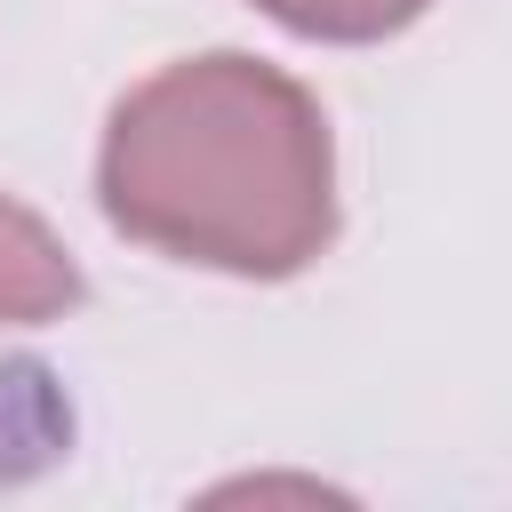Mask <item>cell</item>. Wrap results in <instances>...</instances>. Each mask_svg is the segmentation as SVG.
I'll return each mask as SVG.
<instances>
[{"instance_id":"cell-2","label":"cell","mask_w":512,"mask_h":512,"mask_svg":"<svg viewBox=\"0 0 512 512\" xmlns=\"http://www.w3.org/2000/svg\"><path fill=\"white\" fill-rule=\"evenodd\" d=\"M72 296H80V272H72V256L56 248V232H48L32 208L0 200V328L56 320Z\"/></svg>"},{"instance_id":"cell-3","label":"cell","mask_w":512,"mask_h":512,"mask_svg":"<svg viewBox=\"0 0 512 512\" xmlns=\"http://www.w3.org/2000/svg\"><path fill=\"white\" fill-rule=\"evenodd\" d=\"M272 24L312 32V40H384L408 16H424L432 0H256Z\"/></svg>"},{"instance_id":"cell-1","label":"cell","mask_w":512,"mask_h":512,"mask_svg":"<svg viewBox=\"0 0 512 512\" xmlns=\"http://www.w3.org/2000/svg\"><path fill=\"white\" fill-rule=\"evenodd\" d=\"M96 184L128 240L248 280L312 264L336 232L328 120L256 56H192L128 88Z\"/></svg>"}]
</instances>
